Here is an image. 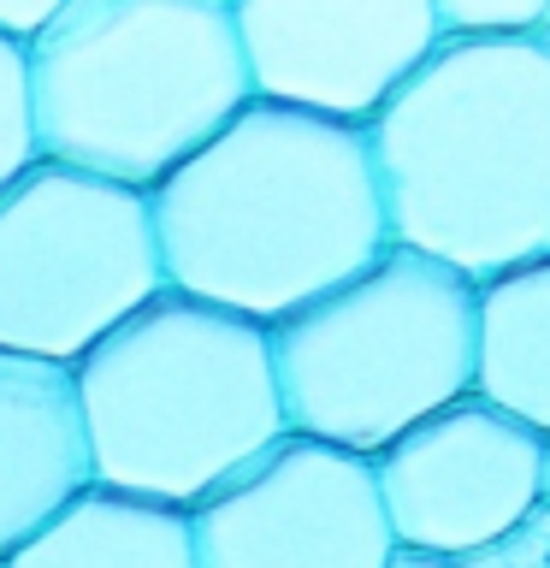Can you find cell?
<instances>
[{"mask_svg": "<svg viewBox=\"0 0 550 568\" xmlns=\"http://www.w3.org/2000/svg\"><path fill=\"white\" fill-rule=\"evenodd\" d=\"M35 124H30V78H24V48L0 42V190L18 172L35 166Z\"/></svg>", "mask_w": 550, "mask_h": 568, "instance_id": "4fadbf2b", "label": "cell"}, {"mask_svg": "<svg viewBox=\"0 0 550 568\" xmlns=\"http://www.w3.org/2000/svg\"><path fill=\"white\" fill-rule=\"evenodd\" d=\"M166 291L255 326L332 296L390 248L367 131L248 101L149 195Z\"/></svg>", "mask_w": 550, "mask_h": 568, "instance_id": "6da1fadb", "label": "cell"}, {"mask_svg": "<svg viewBox=\"0 0 550 568\" xmlns=\"http://www.w3.org/2000/svg\"><path fill=\"white\" fill-rule=\"evenodd\" d=\"M450 568H509V557H503V545H479L468 557H456Z\"/></svg>", "mask_w": 550, "mask_h": 568, "instance_id": "2e32d148", "label": "cell"}, {"mask_svg": "<svg viewBox=\"0 0 550 568\" xmlns=\"http://www.w3.org/2000/svg\"><path fill=\"white\" fill-rule=\"evenodd\" d=\"M65 0H0V42H12V48H30V42H42L48 24L60 18Z\"/></svg>", "mask_w": 550, "mask_h": 568, "instance_id": "9a60e30c", "label": "cell"}, {"mask_svg": "<svg viewBox=\"0 0 550 568\" xmlns=\"http://www.w3.org/2000/svg\"><path fill=\"white\" fill-rule=\"evenodd\" d=\"M95 491L71 367L0 355V562Z\"/></svg>", "mask_w": 550, "mask_h": 568, "instance_id": "30bf717a", "label": "cell"}, {"mask_svg": "<svg viewBox=\"0 0 550 568\" xmlns=\"http://www.w3.org/2000/svg\"><path fill=\"white\" fill-rule=\"evenodd\" d=\"M539 504L550 509V444H544V468H539Z\"/></svg>", "mask_w": 550, "mask_h": 568, "instance_id": "ac0fdd59", "label": "cell"}, {"mask_svg": "<svg viewBox=\"0 0 550 568\" xmlns=\"http://www.w3.org/2000/svg\"><path fill=\"white\" fill-rule=\"evenodd\" d=\"M473 397L550 444V255L479 284Z\"/></svg>", "mask_w": 550, "mask_h": 568, "instance_id": "8fae6325", "label": "cell"}, {"mask_svg": "<svg viewBox=\"0 0 550 568\" xmlns=\"http://www.w3.org/2000/svg\"><path fill=\"white\" fill-rule=\"evenodd\" d=\"M0 568H195L190 515L95 486Z\"/></svg>", "mask_w": 550, "mask_h": 568, "instance_id": "7c38bea8", "label": "cell"}, {"mask_svg": "<svg viewBox=\"0 0 550 568\" xmlns=\"http://www.w3.org/2000/svg\"><path fill=\"white\" fill-rule=\"evenodd\" d=\"M24 78L35 154L142 195L255 101L231 0H65Z\"/></svg>", "mask_w": 550, "mask_h": 568, "instance_id": "3957f363", "label": "cell"}, {"mask_svg": "<svg viewBox=\"0 0 550 568\" xmlns=\"http://www.w3.org/2000/svg\"><path fill=\"white\" fill-rule=\"evenodd\" d=\"M166 291L142 190L35 160L0 190V355L78 367Z\"/></svg>", "mask_w": 550, "mask_h": 568, "instance_id": "8992f818", "label": "cell"}, {"mask_svg": "<svg viewBox=\"0 0 550 568\" xmlns=\"http://www.w3.org/2000/svg\"><path fill=\"white\" fill-rule=\"evenodd\" d=\"M385 568H450V562H444V557H426V550H390V562Z\"/></svg>", "mask_w": 550, "mask_h": 568, "instance_id": "e0dca14e", "label": "cell"}, {"mask_svg": "<svg viewBox=\"0 0 550 568\" xmlns=\"http://www.w3.org/2000/svg\"><path fill=\"white\" fill-rule=\"evenodd\" d=\"M195 568H385L390 539L373 462L284 433L190 509Z\"/></svg>", "mask_w": 550, "mask_h": 568, "instance_id": "52a82bcc", "label": "cell"}, {"mask_svg": "<svg viewBox=\"0 0 550 568\" xmlns=\"http://www.w3.org/2000/svg\"><path fill=\"white\" fill-rule=\"evenodd\" d=\"M532 42H539L550 53V0H544V18H539V30H532Z\"/></svg>", "mask_w": 550, "mask_h": 568, "instance_id": "d6986e66", "label": "cell"}, {"mask_svg": "<svg viewBox=\"0 0 550 568\" xmlns=\"http://www.w3.org/2000/svg\"><path fill=\"white\" fill-rule=\"evenodd\" d=\"M438 30L456 42H515L532 36L544 18V0H432Z\"/></svg>", "mask_w": 550, "mask_h": 568, "instance_id": "5bb4252c", "label": "cell"}, {"mask_svg": "<svg viewBox=\"0 0 550 568\" xmlns=\"http://www.w3.org/2000/svg\"><path fill=\"white\" fill-rule=\"evenodd\" d=\"M479 284L390 243L367 273L266 326L284 433L373 462L473 397Z\"/></svg>", "mask_w": 550, "mask_h": 568, "instance_id": "5b68a950", "label": "cell"}, {"mask_svg": "<svg viewBox=\"0 0 550 568\" xmlns=\"http://www.w3.org/2000/svg\"><path fill=\"white\" fill-rule=\"evenodd\" d=\"M539 468L544 438L486 397L450 403L373 456L390 539L444 562L503 545L539 509Z\"/></svg>", "mask_w": 550, "mask_h": 568, "instance_id": "9c48e42d", "label": "cell"}, {"mask_svg": "<svg viewBox=\"0 0 550 568\" xmlns=\"http://www.w3.org/2000/svg\"><path fill=\"white\" fill-rule=\"evenodd\" d=\"M231 12L255 101L355 131L444 42L432 0H231Z\"/></svg>", "mask_w": 550, "mask_h": 568, "instance_id": "ba28073f", "label": "cell"}, {"mask_svg": "<svg viewBox=\"0 0 550 568\" xmlns=\"http://www.w3.org/2000/svg\"><path fill=\"white\" fill-rule=\"evenodd\" d=\"M95 486L190 515L284 438L266 326L160 291L71 367Z\"/></svg>", "mask_w": 550, "mask_h": 568, "instance_id": "277c9868", "label": "cell"}, {"mask_svg": "<svg viewBox=\"0 0 550 568\" xmlns=\"http://www.w3.org/2000/svg\"><path fill=\"white\" fill-rule=\"evenodd\" d=\"M390 243L491 284L550 255V53L456 42L367 124Z\"/></svg>", "mask_w": 550, "mask_h": 568, "instance_id": "7a4b0ae2", "label": "cell"}]
</instances>
